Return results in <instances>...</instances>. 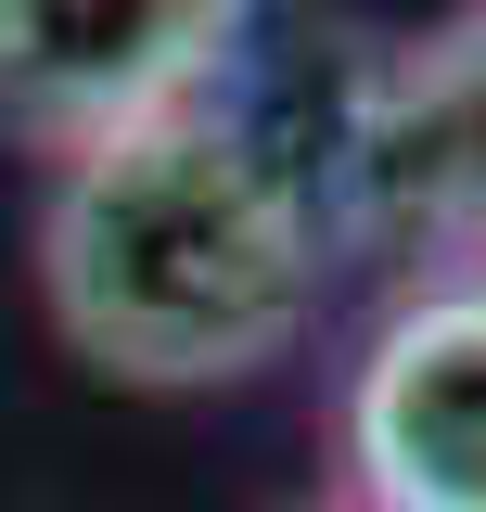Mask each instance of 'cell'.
Returning a JSON list of instances; mask_svg holds the SVG:
<instances>
[{
	"instance_id": "cell-4",
	"label": "cell",
	"mask_w": 486,
	"mask_h": 512,
	"mask_svg": "<svg viewBox=\"0 0 486 512\" xmlns=\"http://www.w3.org/2000/svg\"><path fill=\"white\" fill-rule=\"evenodd\" d=\"M359 180L384 218H410L435 244H486V0L384 64L359 116Z\"/></svg>"
},
{
	"instance_id": "cell-1",
	"label": "cell",
	"mask_w": 486,
	"mask_h": 512,
	"mask_svg": "<svg viewBox=\"0 0 486 512\" xmlns=\"http://www.w3.org/2000/svg\"><path fill=\"white\" fill-rule=\"evenodd\" d=\"M39 295L64 346L116 384H243L320 308V231L295 180L218 103L116 128L52 167L39 205Z\"/></svg>"
},
{
	"instance_id": "cell-2",
	"label": "cell",
	"mask_w": 486,
	"mask_h": 512,
	"mask_svg": "<svg viewBox=\"0 0 486 512\" xmlns=\"http://www.w3.org/2000/svg\"><path fill=\"white\" fill-rule=\"evenodd\" d=\"M256 0H0V141L90 154L116 128L192 116L243 52Z\"/></svg>"
},
{
	"instance_id": "cell-5",
	"label": "cell",
	"mask_w": 486,
	"mask_h": 512,
	"mask_svg": "<svg viewBox=\"0 0 486 512\" xmlns=\"http://www.w3.org/2000/svg\"><path fill=\"white\" fill-rule=\"evenodd\" d=\"M346 512H359V500H346Z\"/></svg>"
},
{
	"instance_id": "cell-3",
	"label": "cell",
	"mask_w": 486,
	"mask_h": 512,
	"mask_svg": "<svg viewBox=\"0 0 486 512\" xmlns=\"http://www.w3.org/2000/svg\"><path fill=\"white\" fill-rule=\"evenodd\" d=\"M359 512H486V269L423 282L346 384Z\"/></svg>"
}]
</instances>
